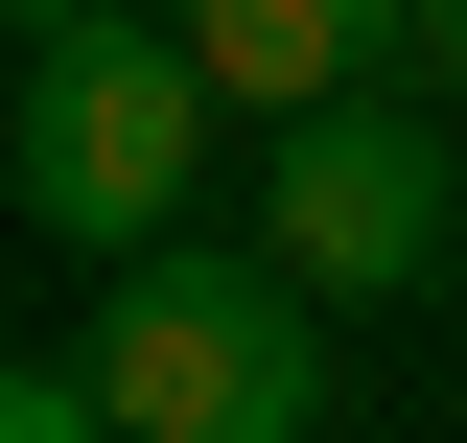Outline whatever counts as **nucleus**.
I'll return each instance as SVG.
<instances>
[{"instance_id":"f257e3e1","label":"nucleus","mask_w":467,"mask_h":443,"mask_svg":"<svg viewBox=\"0 0 467 443\" xmlns=\"http://www.w3.org/2000/svg\"><path fill=\"white\" fill-rule=\"evenodd\" d=\"M94 397L117 443H304L327 420V280L257 233H140V257H94Z\"/></svg>"},{"instance_id":"f03ea898","label":"nucleus","mask_w":467,"mask_h":443,"mask_svg":"<svg viewBox=\"0 0 467 443\" xmlns=\"http://www.w3.org/2000/svg\"><path fill=\"white\" fill-rule=\"evenodd\" d=\"M234 94L187 24H24V117H0V187H24V233L47 257H140V233H187V187H211Z\"/></svg>"},{"instance_id":"7ed1b4c3","label":"nucleus","mask_w":467,"mask_h":443,"mask_svg":"<svg viewBox=\"0 0 467 443\" xmlns=\"http://www.w3.org/2000/svg\"><path fill=\"white\" fill-rule=\"evenodd\" d=\"M257 233H281L327 304H444V257H467L444 94H420V70H374V94H304V117H257Z\"/></svg>"},{"instance_id":"20e7f679","label":"nucleus","mask_w":467,"mask_h":443,"mask_svg":"<svg viewBox=\"0 0 467 443\" xmlns=\"http://www.w3.org/2000/svg\"><path fill=\"white\" fill-rule=\"evenodd\" d=\"M187 47H211V94H234V117H304V94L420 70V0H187Z\"/></svg>"},{"instance_id":"39448f33","label":"nucleus","mask_w":467,"mask_h":443,"mask_svg":"<svg viewBox=\"0 0 467 443\" xmlns=\"http://www.w3.org/2000/svg\"><path fill=\"white\" fill-rule=\"evenodd\" d=\"M117 420V397H94V327H70V350H0V443H94Z\"/></svg>"},{"instance_id":"423d86ee","label":"nucleus","mask_w":467,"mask_h":443,"mask_svg":"<svg viewBox=\"0 0 467 443\" xmlns=\"http://www.w3.org/2000/svg\"><path fill=\"white\" fill-rule=\"evenodd\" d=\"M420 94H467V0H420Z\"/></svg>"},{"instance_id":"0eeeda50","label":"nucleus","mask_w":467,"mask_h":443,"mask_svg":"<svg viewBox=\"0 0 467 443\" xmlns=\"http://www.w3.org/2000/svg\"><path fill=\"white\" fill-rule=\"evenodd\" d=\"M24 24H187V0H24Z\"/></svg>"}]
</instances>
